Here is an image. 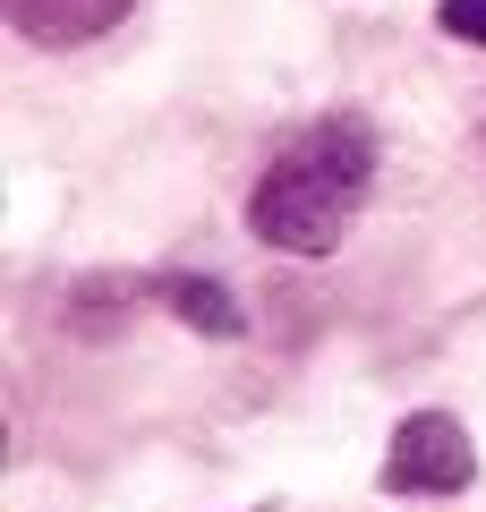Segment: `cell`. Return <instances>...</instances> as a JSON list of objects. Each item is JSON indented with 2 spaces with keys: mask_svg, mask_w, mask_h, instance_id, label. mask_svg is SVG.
<instances>
[{
  "mask_svg": "<svg viewBox=\"0 0 486 512\" xmlns=\"http://www.w3.org/2000/svg\"><path fill=\"white\" fill-rule=\"evenodd\" d=\"M367 180H376V137L359 120H324L290 154H273L248 197V231L282 256H333L350 214L367 205Z\"/></svg>",
  "mask_w": 486,
  "mask_h": 512,
  "instance_id": "6da1fadb",
  "label": "cell"
},
{
  "mask_svg": "<svg viewBox=\"0 0 486 512\" xmlns=\"http://www.w3.org/2000/svg\"><path fill=\"white\" fill-rule=\"evenodd\" d=\"M128 9H137V0H0V18L18 26L26 43H43V52H69V43L111 35Z\"/></svg>",
  "mask_w": 486,
  "mask_h": 512,
  "instance_id": "3957f363",
  "label": "cell"
},
{
  "mask_svg": "<svg viewBox=\"0 0 486 512\" xmlns=\"http://www.w3.org/2000/svg\"><path fill=\"white\" fill-rule=\"evenodd\" d=\"M162 299H171V316H180V325H197V333H239L231 291H222V282H205V274H171V282H162Z\"/></svg>",
  "mask_w": 486,
  "mask_h": 512,
  "instance_id": "277c9868",
  "label": "cell"
},
{
  "mask_svg": "<svg viewBox=\"0 0 486 512\" xmlns=\"http://www.w3.org/2000/svg\"><path fill=\"white\" fill-rule=\"evenodd\" d=\"M469 478H478V444L461 436V419L410 410L393 427V453H384V487L393 495H461Z\"/></svg>",
  "mask_w": 486,
  "mask_h": 512,
  "instance_id": "7a4b0ae2",
  "label": "cell"
},
{
  "mask_svg": "<svg viewBox=\"0 0 486 512\" xmlns=\"http://www.w3.org/2000/svg\"><path fill=\"white\" fill-rule=\"evenodd\" d=\"M444 35L452 43H486V0H444Z\"/></svg>",
  "mask_w": 486,
  "mask_h": 512,
  "instance_id": "5b68a950",
  "label": "cell"
}]
</instances>
